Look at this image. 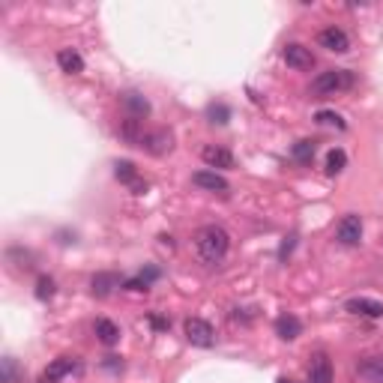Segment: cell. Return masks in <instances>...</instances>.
I'll use <instances>...</instances> for the list:
<instances>
[{"label": "cell", "mask_w": 383, "mask_h": 383, "mask_svg": "<svg viewBox=\"0 0 383 383\" xmlns=\"http://www.w3.org/2000/svg\"><path fill=\"white\" fill-rule=\"evenodd\" d=\"M120 285H123V282H120L117 273H96V276L90 278L93 297H108V293H111L114 288H120Z\"/></svg>", "instance_id": "cell-19"}, {"label": "cell", "mask_w": 383, "mask_h": 383, "mask_svg": "<svg viewBox=\"0 0 383 383\" xmlns=\"http://www.w3.org/2000/svg\"><path fill=\"white\" fill-rule=\"evenodd\" d=\"M192 183H195L198 189H207V192H219V195H225L228 189V180L222 174H216V171H198L195 177H192Z\"/></svg>", "instance_id": "cell-16"}, {"label": "cell", "mask_w": 383, "mask_h": 383, "mask_svg": "<svg viewBox=\"0 0 383 383\" xmlns=\"http://www.w3.org/2000/svg\"><path fill=\"white\" fill-rule=\"evenodd\" d=\"M105 368H111V372H117V368H123L120 356H105Z\"/></svg>", "instance_id": "cell-29"}, {"label": "cell", "mask_w": 383, "mask_h": 383, "mask_svg": "<svg viewBox=\"0 0 383 383\" xmlns=\"http://www.w3.org/2000/svg\"><path fill=\"white\" fill-rule=\"evenodd\" d=\"M314 120L321 123V126H336V129H348L344 117H341V114H336V111H317V114H314Z\"/></svg>", "instance_id": "cell-24"}, {"label": "cell", "mask_w": 383, "mask_h": 383, "mask_svg": "<svg viewBox=\"0 0 383 383\" xmlns=\"http://www.w3.org/2000/svg\"><path fill=\"white\" fill-rule=\"evenodd\" d=\"M210 123H228V108L225 105H210Z\"/></svg>", "instance_id": "cell-26"}, {"label": "cell", "mask_w": 383, "mask_h": 383, "mask_svg": "<svg viewBox=\"0 0 383 383\" xmlns=\"http://www.w3.org/2000/svg\"><path fill=\"white\" fill-rule=\"evenodd\" d=\"M317 45L333 51V54H348L350 51V36L341 28H336V24H329V28H324L321 33H317Z\"/></svg>", "instance_id": "cell-5"}, {"label": "cell", "mask_w": 383, "mask_h": 383, "mask_svg": "<svg viewBox=\"0 0 383 383\" xmlns=\"http://www.w3.org/2000/svg\"><path fill=\"white\" fill-rule=\"evenodd\" d=\"M356 375L365 383H383V353L380 356H363L356 363Z\"/></svg>", "instance_id": "cell-13"}, {"label": "cell", "mask_w": 383, "mask_h": 383, "mask_svg": "<svg viewBox=\"0 0 383 383\" xmlns=\"http://www.w3.org/2000/svg\"><path fill=\"white\" fill-rule=\"evenodd\" d=\"M344 312L363 314V317H383V302L380 300H368V297H356V300L344 302Z\"/></svg>", "instance_id": "cell-15"}, {"label": "cell", "mask_w": 383, "mask_h": 383, "mask_svg": "<svg viewBox=\"0 0 383 383\" xmlns=\"http://www.w3.org/2000/svg\"><path fill=\"white\" fill-rule=\"evenodd\" d=\"M54 290H57V282L51 276H40V282H36V300H51L54 297Z\"/></svg>", "instance_id": "cell-23"}, {"label": "cell", "mask_w": 383, "mask_h": 383, "mask_svg": "<svg viewBox=\"0 0 383 383\" xmlns=\"http://www.w3.org/2000/svg\"><path fill=\"white\" fill-rule=\"evenodd\" d=\"M114 177L123 183V186H129L135 195H144L147 192V183L138 177V168H135V162L129 159H120V162H114Z\"/></svg>", "instance_id": "cell-7"}, {"label": "cell", "mask_w": 383, "mask_h": 383, "mask_svg": "<svg viewBox=\"0 0 383 383\" xmlns=\"http://www.w3.org/2000/svg\"><path fill=\"white\" fill-rule=\"evenodd\" d=\"M57 66L66 75H78V72H84V57L75 48H60L57 51Z\"/></svg>", "instance_id": "cell-17"}, {"label": "cell", "mask_w": 383, "mask_h": 383, "mask_svg": "<svg viewBox=\"0 0 383 383\" xmlns=\"http://www.w3.org/2000/svg\"><path fill=\"white\" fill-rule=\"evenodd\" d=\"M314 150H317V141H309V138H302V141L293 144L290 156L297 159L300 165H312V159H314Z\"/></svg>", "instance_id": "cell-21"}, {"label": "cell", "mask_w": 383, "mask_h": 383, "mask_svg": "<svg viewBox=\"0 0 383 383\" xmlns=\"http://www.w3.org/2000/svg\"><path fill=\"white\" fill-rule=\"evenodd\" d=\"M21 261V266H18V270H30V266H33V254L30 252H24V249H9L6 252V261Z\"/></svg>", "instance_id": "cell-25"}, {"label": "cell", "mask_w": 383, "mask_h": 383, "mask_svg": "<svg viewBox=\"0 0 383 383\" xmlns=\"http://www.w3.org/2000/svg\"><path fill=\"white\" fill-rule=\"evenodd\" d=\"M4 383H16V360L12 356L4 360Z\"/></svg>", "instance_id": "cell-27"}, {"label": "cell", "mask_w": 383, "mask_h": 383, "mask_svg": "<svg viewBox=\"0 0 383 383\" xmlns=\"http://www.w3.org/2000/svg\"><path fill=\"white\" fill-rule=\"evenodd\" d=\"M336 240L341 246H360L363 242V216H356V213L341 216V222L336 228Z\"/></svg>", "instance_id": "cell-4"}, {"label": "cell", "mask_w": 383, "mask_h": 383, "mask_svg": "<svg viewBox=\"0 0 383 383\" xmlns=\"http://www.w3.org/2000/svg\"><path fill=\"white\" fill-rule=\"evenodd\" d=\"M201 159L207 168H234V153L228 147H219V144L201 147Z\"/></svg>", "instance_id": "cell-10"}, {"label": "cell", "mask_w": 383, "mask_h": 383, "mask_svg": "<svg viewBox=\"0 0 383 383\" xmlns=\"http://www.w3.org/2000/svg\"><path fill=\"white\" fill-rule=\"evenodd\" d=\"M93 329H96V338L105 344V348H114V344L120 341V326L114 321H108V317H99Z\"/></svg>", "instance_id": "cell-20"}, {"label": "cell", "mask_w": 383, "mask_h": 383, "mask_svg": "<svg viewBox=\"0 0 383 383\" xmlns=\"http://www.w3.org/2000/svg\"><path fill=\"white\" fill-rule=\"evenodd\" d=\"M353 84H356V75L350 69H326L312 81V93L326 99V96H338V93L353 90Z\"/></svg>", "instance_id": "cell-2"}, {"label": "cell", "mask_w": 383, "mask_h": 383, "mask_svg": "<svg viewBox=\"0 0 383 383\" xmlns=\"http://www.w3.org/2000/svg\"><path fill=\"white\" fill-rule=\"evenodd\" d=\"M282 57H285V63H288L290 69H300V72H305V69H312V66H314L312 48H305L302 42H290V45H285Z\"/></svg>", "instance_id": "cell-9"}, {"label": "cell", "mask_w": 383, "mask_h": 383, "mask_svg": "<svg viewBox=\"0 0 383 383\" xmlns=\"http://www.w3.org/2000/svg\"><path fill=\"white\" fill-rule=\"evenodd\" d=\"M150 324H153V329H168L171 324L165 321V317H159V314H150Z\"/></svg>", "instance_id": "cell-28"}, {"label": "cell", "mask_w": 383, "mask_h": 383, "mask_svg": "<svg viewBox=\"0 0 383 383\" xmlns=\"http://www.w3.org/2000/svg\"><path fill=\"white\" fill-rule=\"evenodd\" d=\"M276 336L282 338V341L300 338V336H302V321H300L297 314H290V312L278 314V317H276Z\"/></svg>", "instance_id": "cell-12"}, {"label": "cell", "mask_w": 383, "mask_h": 383, "mask_svg": "<svg viewBox=\"0 0 383 383\" xmlns=\"http://www.w3.org/2000/svg\"><path fill=\"white\" fill-rule=\"evenodd\" d=\"M344 165H348V153H344L341 147H333L326 153V174H341Z\"/></svg>", "instance_id": "cell-22"}, {"label": "cell", "mask_w": 383, "mask_h": 383, "mask_svg": "<svg viewBox=\"0 0 383 383\" xmlns=\"http://www.w3.org/2000/svg\"><path fill=\"white\" fill-rule=\"evenodd\" d=\"M117 132H120V138H123L126 144L138 147V144H141V138H144V123H141V120H135V117H126V120H120Z\"/></svg>", "instance_id": "cell-18"}, {"label": "cell", "mask_w": 383, "mask_h": 383, "mask_svg": "<svg viewBox=\"0 0 383 383\" xmlns=\"http://www.w3.org/2000/svg\"><path fill=\"white\" fill-rule=\"evenodd\" d=\"M78 372H81V363L75 360V356H60V360H54V363L45 368L42 383H57V380L72 377V375H78Z\"/></svg>", "instance_id": "cell-8"}, {"label": "cell", "mask_w": 383, "mask_h": 383, "mask_svg": "<svg viewBox=\"0 0 383 383\" xmlns=\"http://www.w3.org/2000/svg\"><path fill=\"white\" fill-rule=\"evenodd\" d=\"M278 383H293V380H288V377H278Z\"/></svg>", "instance_id": "cell-30"}, {"label": "cell", "mask_w": 383, "mask_h": 383, "mask_svg": "<svg viewBox=\"0 0 383 383\" xmlns=\"http://www.w3.org/2000/svg\"><path fill=\"white\" fill-rule=\"evenodd\" d=\"M120 105L129 111V117H135V120H141V117H147V114H150V99L144 93H138V90L120 93Z\"/></svg>", "instance_id": "cell-11"}, {"label": "cell", "mask_w": 383, "mask_h": 383, "mask_svg": "<svg viewBox=\"0 0 383 383\" xmlns=\"http://www.w3.org/2000/svg\"><path fill=\"white\" fill-rule=\"evenodd\" d=\"M192 242H195V254L204 266H219L231 252V237L222 225H201Z\"/></svg>", "instance_id": "cell-1"}, {"label": "cell", "mask_w": 383, "mask_h": 383, "mask_svg": "<svg viewBox=\"0 0 383 383\" xmlns=\"http://www.w3.org/2000/svg\"><path fill=\"white\" fill-rule=\"evenodd\" d=\"M183 333H186V341L195 344V348H213L216 344L213 326L204 321V317H189V321L183 324Z\"/></svg>", "instance_id": "cell-3"}, {"label": "cell", "mask_w": 383, "mask_h": 383, "mask_svg": "<svg viewBox=\"0 0 383 383\" xmlns=\"http://www.w3.org/2000/svg\"><path fill=\"white\" fill-rule=\"evenodd\" d=\"M138 147L150 153V156H165V153H171V147H174V135L168 129H150V132H144Z\"/></svg>", "instance_id": "cell-6"}, {"label": "cell", "mask_w": 383, "mask_h": 383, "mask_svg": "<svg viewBox=\"0 0 383 383\" xmlns=\"http://www.w3.org/2000/svg\"><path fill=\"white\" fill-rule=\"evenodd\" d=\"M309 383H333V363H329V356H326L324 350L312 356Z\"/></svg>", "instance_id": "cell-14"}]
</instances>
